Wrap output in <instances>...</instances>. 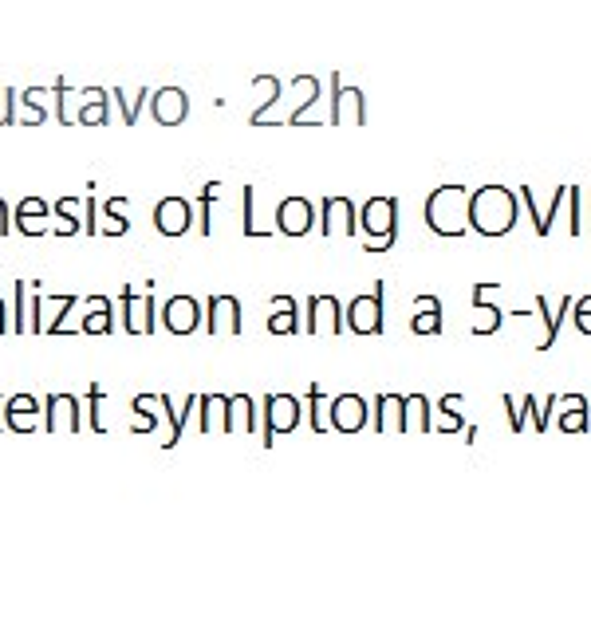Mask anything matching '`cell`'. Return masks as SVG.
I'll return each instance as SVG.
<instances>
[{"mask_svg":"<svg viewBox=\"0 0 591 622\" xmlns=\"http://www.w3.org/2000/svg\"><path fill=\"white\" fill-rule=\"evenodd\" d=\"M8 331V315H4V300H0V335Z\"/></svg>","mask_w":591,"mask_h":622,"instance_id":"obj_41","label":"cell"},{"mask_svg":"<svg viewBox=\"0 0 591 622\" xmlns=\"http://www.w3.org/2000/svg\"><path fill=\"white\" fill-rule=\"evenodd\" d=\"M442 434H454V430H465L458 418V394H446L442 398V426H438Z\"/></svg>","mask_w":591,"mask_h":622,"instance_id":"obj_33","label":"cell"},{"mask_svg":"<svg viewBox=\"0 0 591 622\" xmlns=\"http://www.w3.org/2000/svg\"><path fill=\"white\" fill-rule=\"evenodd\" d=\"M52 217V205L44 197H24L16 209H12V225L24 233V237H44L48 233V221Z\"/></svg>","mask_w":591,"mask_h":622,"instance_id":"obj_16","label":"cell"},{"mask_svg":"<svg viewBox=\"0 0 591 622\" xmlns=\"http://www.w3.org/2000/svg\"><path fill=\"white\" fill-rule=\"evenodd\" d=\"M44 430L64 434V430H79V398L75 394H48L44 402Z\"/></svg>","mask_w":591,"mask_h":622,"instance_id":"obj_13","label":"cell"},{"mask_svg":"<svg viewBox=\"0 0 591 622\" xmlns=\"http://www.w3.org/2000/svg\"><path fill=\"white\" fill-rule=\"evenodd\" d=\"M312 225H316V205H312L308 197H284V201H280V209H276V229H280L284 237H304V233H312Z\"/></svg>","mask_w":591,"mask_h":622,"instance_id":"obj_8","label":"cell"},{"mask_svg":"<svg viewBox=\"0 0 591 622\" xmlns=\"http://www.w3.org/2000/svg\"><path fill=\"white\" fill-rule=\"evenodd\" d=\"M355 229H359L355 201H347V197H324L320 233H324V237H355Z\"/></svg>","mask_w":591,"mask_h":622,"instance_id":"obj_10","label":"cell"},{"mask_svg":"<svg viewBox=\"0 0 591 622\" xmlns=\"http://www.w3.org/2000/svg\"><path fill=\"white\" fill-rule=\"evenodd\" d=\"M87 304H91V311H87V319H83V331H87V335H107V331L115 327V319H111V300H107V296H91Z\"/></svg>","mask_w":591,"mask_h":622,"instance_id":"obj_26","label":"cell"},{"mask_svg":"<svg viewBox=\"0 0 591 622\" xmlns=\"http://www.w3.org/2000/svg\"><path fill=\"white\" fill-rule=\"evenodd\" d=\"M229 430L233 434H257L261 418H257V402L249 394H233L229 398Z\"/></svg>","mask_w":591,"mask_h":622,"instance_id":"obj_21","label":"cell"},{"mask_svg":"<svg viewBox=\"0 0 591 622\" xmlns=\"http://www.w3.org/2000/svg\"><path fill=\"white\" fill-rule=\"evenodd\" d=\"M517 193L505 186H481L477 193H469L465 205V225L481 237H505L517 225Z\"/></svg>","mask_w":591,"mask_h":622,"instance_id":"obj_1","label":"cell"},{"mask_svg":"<svg viewBox=\"0 0 591 622\" xmlns=\"http://www.w3.org/2000/svg\"><path fill=\"white\" fill-rule=\"evenodd\" d=\"M375 430L406 434V398H398V394H379L375 398Z\"/></svg>","mask_w":591,"mask_h":622,"instance_id":"obj_18","label":"cell"},{"mask_svg":"<svg viewBox=\"0 0 591 622\" xmlns=\"http://www.w3.org/2000/svg\"><path fill=\"white\" fill-rule=\"evenodd\" d=\"M414 304H418L414 319H410L414 335H442V300L438 296H418Z\"/></svg>","mask_w":591,"mask_h":622,"instance_id":"obj_22","label":"cell"},{"mask_svg":"<svg viewBox=\"0 0 591 622\" xmlns=\"http://www.w3.org/2000/svg\"><path fill=\"white\" fill-rule=\"evenodd\" d=\"M367 418H371L367 398H359V394H339V398H331V406H328L331 430H339V434H359V430L367 426Z\"/></svg>","mask_w":591,"mask_h":622,"instance_id":"obj_6","label":"cell"},{"mask_svg":"<svg viewBox=\"0 0 591 622\" xmlns=\"http://www.w3.org/2000/svg\"><path fill=\"white\" fill-rule=\"evenodd\" d=\"M521 197H525V209L532 213V221H536V233L540 237H548L552 233V217H556V209H560V201L568 197V186H560L556 193H552V205L548 209H536V197H532V189H521Z\"/></svg>","mask_w":591,"mask_h":622,"instance_id":"obj_25","label":"cell"},{"mask_svg":"<svg viewBox=\"0 0 591 622\" xmlns=\"http://www.w3.org/2000/svg\"><path fill=\"white\" fill-rule=\"evenodd\" d=\"M162 315V323H166V331H174V335H190L197 331V323L205 319V311L197 304L194 296H174V300H166V308L158 311Z\"/></svg>","mask_w":591,"mask_h":622,"instance_id":"obj_11","label":"cell"},{"mask_svg":"<svg viewBox=\"0 0 591 622\" xmlns=\"http://www.w3.org/2000/svg\"><path fill=\"white\" fill-rule=\"evenodd\" d=\"M12 107H16V91H12V87H0V126H12V123H16Z\"/></svg>","mask_w":591,"mask_h":622,"instance_id":"obj_36","label":"cell"},{"mask_svg":"<svg viewBox=\"0 0 591 622\" xmlns=\"http://www.w3.org/2000/svg\"><path fill=\"white\" fill-rule=\"evenodd\" d=\"M150 99H154L150 115H154L162 126L186 123V115H190V99H186L182 87H158V91H150Z\"/></svg>","mask_w":591,"mask_h":622,"instance_id":"obj_12","label":"cell"},{"mask_svg":"<svg viewBox=\"0 0 591 622\" xmlns=\"http://www.w3.org/2000/svg\"><path fill=\"white\" fill-rule=\"evenodd\" d=\"M343 327V308L335 296H312L308 300V331L312 335H339Z\"/></svg>","mask_w":591,"mask_h":622,"instance_id":"obj_17","label":"cell"},{"mask_svg":"<svg viewBox=\"0 0 591 622\" xmlns=\"http://www.w3.org/2000/svg\"><path fill=\"white\" fill-rule=\"evenodd\" d=\"M324 398H328V394L312 382V386H308V402H312V430H316V434L328 430V402H324Z\"/></svg>","mask_w":591,"mask_h":622,"instance_id":"obj_32","label":"cell"},{"mask_svg":"<svg viewBox=\"0 0 591 622\" xmlns=\"http://www.w3.org/2000/svg\"><path fill=\"white\" fill-rule=\"evenodd\" d=\"M497 327H501V308L485 304V292L477 284L473 288V335H497Z\"/></svg>","mask_w":591,"mask_h":622,"instance_id":"obj_24","label":"cell"},{"mask_svg":"<svg viewBox=\"0 0 591 622\" xmlns=\"http://www.w3.org/2000/svg\"><path fill=\"white\" fill-rule=\"evenodd\" d=\"M253 197H257V193H253V186H249L245 189V237H257V233H261V229H257V221H253Z\"/></svg>","mask_w":591,"mask_h":622,"instance_id":"obj_39","label":"cell"},{"mask_svg":"<svg viewBox=\"0 0 591 622\" xmlns=\"http://www.w3.org/2000/svg\"><path fill=\"white\" fill-rule=\"evenodd\" d=\"M383 296H387V284L379 280L371 292H363L347 304V327L355 335H379L383 331Z\"/></svg>","mask_w":591,"mask_h":622,"instance_id":"obj_5","label":"cell"},{"mask_svg":"<svg viewBox=\"0 0 591 622\" xmlns=\"http://www.w3.org/2000/svg\"><path fill=\"white\" fill-rule=\"evenodd\" d=\"M32 418H40V398H32V394H16V398H8V406H4V422H8V430H16V434H32V430H36Z\"/></svg>","mask_w":591,"mask_h":622,"instance_id":"obj_19","label":"cell"},{"mask_svg":"<svg viewBox=\"0 0 591 622\" xmlns=\"http://www.w3.org/2000/svg\"><path fill=\"white\" fill-rule=\"evenodd\" d=\"M465 205H469V193L465 186L450 182V186H438L426 197V225L438 233V237H461L469 225H465Z\"/></svg>","mask_w":591,"mask_h":622,"instance_id":"obj_2","label":"cell"},{"mask_svg":"<svg viewBox=\"0 0 591 622\" xmlns=\"http://www.w3.org/2000/svg\"><path fill=\"white\" fill-rule=\"evenodd\" d=\"M87 398H91V430H99V434H103V410H99L103 390H99V386H91V390H87Z\"/></svg>","mask_w":591,"mask_h":622,"instance_id":"obj_38","label":"cell"},{"mask_svg":"<svg viewBox=\"0 0 591 622\" xmlns=\"http://www.w3.org/2000/svg\"><path fill=\"white\" fill-rule=\"evenodd\" d=\"M111 119V107H107V99H99V103H91V107H83L79 115H75V123L83 126H99Z\"/></svg>","mask_w":591,"mask_h":622,"instance_id":"obj_34","label":"cell"},{"mask_svg":"<svg viewBox=\"0 0 591 622\" xmlns=\"http://www.w3.org/2000/svg\"><path fill=\"white\" fill-rule=\"evenodd\" d=\"M75 209H79V201H75V197H60V201L52 205V213H56V217L64 221V225L56 229V237H75V233L83 229V225H79V213H75Z\"/></svg>","mask_w":591,"mask_h":622,"instance_id":"obj_29","label":"cell"},{"mask_svg":"<svg viewBox=\"0 0 591 622\" xmlns=\"http://www.w3.org/2000/svg\"><path fill=\"white\" fill-rule=\"evenodd\" d=\"M406 430H430V398L422 394L406 398Z\"/></svg>","mask_w":591,"mask_h":622,"instance_id":"obj_30","label":"cell"},{"mask_svg":"<svg viewBox=\"0 0 591 622\" xmlns=\"http://www.w3.org/2000/svg\"><path fill=\"white\" fill-rule=\"evenodd\" d=\"M572 308H576V327H580L584 335H591V296H584V300H576Z\"/></svg>","mask_w":591,"mask_h":622,"instance_id":"obj_37","label":"cell"},{"mask_svg":"<svg viewBox=\"0 0 591 622\" xmlns=\"http://www.w3.org/2000/svg\"><path fill=\"white\" fill-rule=\"evenodd\" d=\"M197 414H201V430H205V434H217V430L229 434V398H225V394H205V398H197Z\"/></svg>","mask_w":591,"mask_h":622,"instance_id":"obj_20","label":"cell"},{"mask_svg":"<svg viewBox=\"0 0 591 622\" xmlns=\"http://www.w3.org/2000/svg\"><path fill=\"white\" fill-rule=\"evenodd\" d=\"M154 315H158V304L150 296H134V288H123V327L131 335H150Z\"/></svg>","mask_w":591,"mask_h":622,"instance_id":"obj_14","label":"cell"},{"mask_svg":"<svg viewBox=\"0 0 591 622\" xmlns=\"http://www.w3.org/2000/svg\"><path fill=\"white\" fill-rule=\"evenodd\" d=\"M331 123H367V103H363V91H359V87L335 83V95H331Z\"/></svg>","mask_w":591,"mask_h":622,"instance_id":"obj_15","label":"cell"},{"mask_svg":"<svg viewBox=\"0 0 591 622\" xmlns=\"http://www.w3.org/2000/svg\"><path fill=\"white\" fill-rule=\"evenodd\" d=\"M304 418V406L300 398L292 394H268L264 398V445H272L280 434H292Z\"/></svg>","mask_w":591,"mask_h":622,"instance_id":"obj_4","label":"cell"},{"mask_svg":"<svg viewBox=\"0 0 591 622\" xmlns=\"http://www.w3.org/2000/svg\"><path fill=\"white\" fill-rule=\"evenodd\" d=\"M8 225H12V217H8V201L0 197V237H8Z\"/></svg>","mask_w":591,"mask_h":622,"instance_id":"obj_40","label":"cell"},{"mask_svg":"<svg viewBox=\"0 0 591 622\" xmlns=\"http://www.w3.org/2000/svg\"><path fill=\"white\" fill-rule=\"evenodd\" d=\"M568 304H572V300H564L560 308L552 311V304H548L544 296H536V311L544 315V327H548V335H544V343H540V351H548V347L556 343V335H560V319H564V311H568Z\"/></svg>","mask_w":591,"mask_h":622,"instance_id":"obj_28","label":"cell"},{"mask_svg":"<svg viewBox=\"0 0 591 622\" xmlns=\"http://www.w3.org/2000/svg\"><path fill=\"white\" fill-rule=\"evenodd\" d=\"M190 225H194V209L186 197H162L154 205V229L162 237H182V233H190Z\"/></svg>","mask_w":591,"mask_h":622,"instance_id":"obj_7","label":"cell"},{"mask_svg":"<svg viewBox=\"0 0 591 622\" xmlns=\"http://www.w3.org/2000/svg\"><path fill=\"white\" fill-rule=\"evenodd\" d=\"M359 229H363V249L367 252H387L398 237V201L394 197H371L359 209Z\"/></svg>","mask_w":591,"mask_h":622,"instance_id":"obj_3","label":"cell"},{"mask_svg":"<svg viewBox=\"0 0 591 622\" xmlns=\"http://www.w3.org/2000/svg\"><path fill=\"white\" fill-rule=\"evenodd\" d=\"M205 327L209 335H241V300L237 296H209L205 300Z\"/></svg>","mask_w":591,"mask_h":622,"instance_id":"obj_9","label":"cell"},{"mask_svg":"<svg viewBox=\"0 0 591 622\" xmlns=\"http://www.w3.org/2000/svg\"><path fill=\"white\" fill-rule=\"evenodd\" d=\"M300 315H296V300L292 296H272V315H268V331L272 335H296Z\"/></svg>","mask_w":591,"mask_h":622,"instance_id":"obj_23","label":"cell"},{"mask_svg":"<svg viewBox=\"0 0 591 622\" xmlns=\"http://www.w3.org/2000/svg\"><path fill=\"white\" fill-rule=\"evenodd\" d=\"M217 189H221L217 182H205V189H201V209H197V213H201V233H205V237L213 233V221H209V205H213Z\"/></svg>","mask_w":591,"mask_h":622,"instance_id":"obj_35","label":"cell"},{"mask_svg":"<svg viewBox=\"0 0 591 622\" xmlns=\"http://www.w3.org/2000/svg\"><path fill=\"white\" fill-rule=\"evenodd\" d=\"M107 95L119 103V115H123V123L134 126V119H138V107H142V99L150 95V87H134V91H127V87H111Z\"/></svg>","mask_w":591,"mask_h":622,"instance_id":"obj_27","label":"cell"},{"mask_svg":"<svg viewBox=\"0 0 591 622\" xmlns=\"http://www.w3.org/2000/svg\"><path fill=\"white\" fill-rule=\"evenodd\" d=\"M560 430H564V434H580V430H591L588 398H584V402H576V406H568V410L560 414Z\"/></svg>","mask_w":591,"mask_h":622,"instance_id":"obj_31","label":"cell"}]
</instances>
